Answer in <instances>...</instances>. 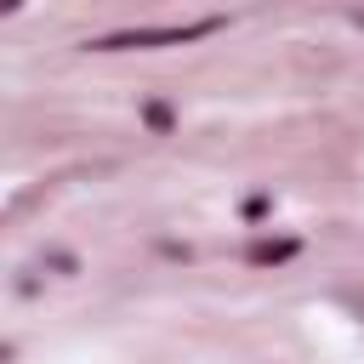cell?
Returning <instances> with one entry per match:
<instances>
[{
    "instance_id": "1",
    "label": "cell",
    "mask_w": 364,
    "mask_h": 364,
    "mask_svg": "<svg viewBox=\"0 0 364 364\" xmlns=\"http://www.w3.org/2000/svg\"><path fill=\"white\" fill-rule=\"evenodd\" d=\"M222 23L216 17H199V23H182V28H125V34H102L97 46L102 51H119V46H188L199 34H216Z\"/></svg>"
},
{
    "instance_id": "2",
    "label": "cell",
    "mask_w": 364,
    "mask_h": 364,
    "mask_svg": "<svg viewBox=\"0 0 364 364\" xmlns=\"http://www.w3.org/2000/svg\"><path fill=\"white\" fill-rule=\"evenodd\" d=\"M284 256H296L290 239H279V245H256V250H250V262H284Z\"/></svg>"
},
{
    "instance_id": "3",
    "label": "cell",
    "mask_w": 364,
    "mask_h": 364,
    "mask_svg": "<svg viewBox=\"0 0 364 364\" xmlns=\"http://www.w3.org/2000/svg\"><path fill=\"white\" fill-rule=\"evenodd\" d=\"M358 23H364V11H358Z\"/></svg>"
}]
</instances>
